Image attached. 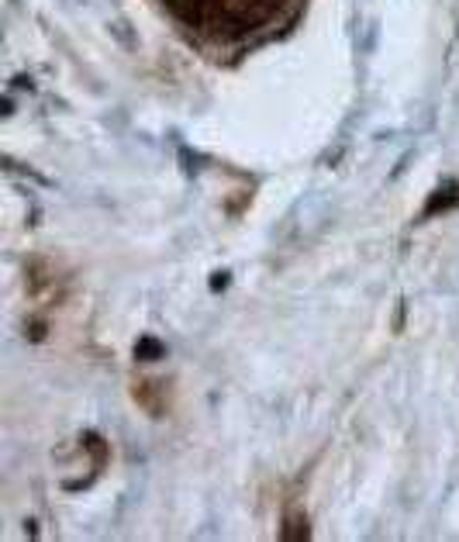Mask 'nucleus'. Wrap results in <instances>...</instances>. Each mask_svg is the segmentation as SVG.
Here are the masks:
<instances>
[{"label":"nucleus","mask_w":459,"mask_h":542,"mask_svg":"<svg viewBox=\"0 0 459 542\" xmlns=\"http://www.w3.org/2000/svg\"><path fill=\"white\" fill-rule=\"evenodd\" d=\"M304 535H308V521L301 515H290L287 528H284V539H304Z\"/></svg>","instance_id":"7ed1b4c3"},{"label":"nucleus","mask_w":459,"mask_h":542,"mask_svg":"<svg viewBox=\"0 0 459 542\" xmlns=\"http://www.w3.org/2000/svg\"><path fill=\"white\" fill-rule=\"evenodd\" d=\"M135 356L138 359H159L162 356V342H156V338H138V345H135Z\"/></svg>","instance_id":"f03ea898"},{"label":"nucleus","mask_w":459,"mask_h":542,"mask_svg":"<svg viewBox=\"0 0 459 542\" xmlns=\"http://www.w3.org/2000/svg\"><path fill=\"white\" fill-rule=\"evenodd\" d=\"M32 338H35V342H38V338H45V325H42V321H35V325H32Z\"/></svg>","instance_id":"20e7f679"},{"label":"nucleus","mask_w":459,"mask_h":542,"mask_svg":"<svg viewBox=\"0 0 459 542\" xmlns=\"http://www.w3.org/2000/svg\"><path fill=\"white\" fill-rule=\"evenodd\" d=\"M459 208V187H445V190H435L425 204V214H438V211H452Z\"/></svg>","instance_id":"f257e3e1"}]
</instances>
